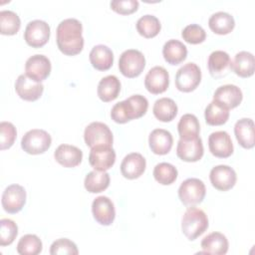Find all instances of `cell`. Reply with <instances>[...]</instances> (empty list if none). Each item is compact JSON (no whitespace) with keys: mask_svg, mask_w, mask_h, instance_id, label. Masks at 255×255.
<instances>
[{"mask_svg":"<svg viewBox=\"0 0 255 255\" xmlns=\"http://www.w3.org/2000/svg\"><path fill=\"white\" fill-rule=\"evenodd\" d=\"M183 40L189 44H200L206 38L205 30L198 24L187 25L181 32Z\"/></svg>","mask_w":255,"mask_h":255,"instance_id":"ab89813d","label":"cell"},{"mask_svg":"<svg viewBox=\"0 0 255 255\" xmlns=\"http://www.w3.org/2000/svg\"><path fill=\"white\" fill-rule=\"evenodd\" d=\"M145 67L143 54L135 49H128L122 53L119 59L120 72L127 78H135Z\"/></svg>","mask_w":255,"mask_h":255,"instance_id":"5b68a950","label":"cell"},{"mask_svg":"<svg viewBox=\"0 0 255 255\" xmlns=\"http://www.w3.org/2000/svg\"><path fill=\"white\" fill-rule=\"evenodd\" d=\"M145 158L138 152L127 154L121 163V172L128 179L138 178L145 170Z\"/></svg>","mask_w":255,"mask_h":255,"instance_id":"44dd1931","label":"cell"},{"mask_svg":"<svg viewBox=\"0 0 255 255\" xmlns=\"http://www.w3.org/2000/svg\"><path fill=\"white\" fill-rule=\"evenodd\" d=\"M138 1L136 0H113L110 3L111 8L122 15H128L135 12L138 8Z\"/></svg>","mask_w":255,"mask_h":255,"instance_id":"7bdbcfd3","label":"cell"},{"mask_svg":"<svg viewBox=\"0 0 255 255\" xmlns=\"http://www.w3.org/2000/svg\"><path fill=\"white\" fill-rule=\"evenodd\" d=\"M169 85L168 72L161 66L151 68L144 78V87L146 90L153 94L158 95L165 92Z\"/></svg>","mask_w":255,"mask_h":255,"instance_id":"2e32d148","label":"cell"},{"mask_svg":"<svg viewBox=\"0 0 255 255\" xmlns=\"http://www.w3.org/2000/svg\"><path fill=\"white\" fill-rule=\"evenodd\" d=\"M234 133L238 143L244 148H252L255 145L254 123L249 118H243L236 122Z\"/></svg>","mask_w":255,"mask_h":255,"instance_id":"cb8c5ba5","label":"cell"},{"mask_svg":"<svg viewBox=\"0 0 255 255\" xmlns=\"http://www.w3.org/2000/svg\"><path fill=\"white\" fill-rule=\"evenodd\" d=\"M54 157L56 161L64 167H75L81 163L83 152L75 145L63 143L56 148Z\"/></svg>","mask_w":255,"mask_h":255,"instance_id":"603a6c76","label":"cell"},{"mask_svg":"<svg viewBox=\"0 0 255 255\" xmlns=\"http://www.w3.org/2000/svg\"><path fill=\"white\" fill-rule=\"evenodd\" d=\"M26 190L19 184H11L2 193L1 203L3 209L11 214L22 210L26 203Z\"/></svg>","mask_w":255,"mask_h":255,"instance_id":"30bf717a","label":"cell"},{"mask_svg":"<svg viewBox=\"0 0 255 255\" xmlns=\"http://www.w3.org/2000/svg\"><path fill=\"white\" fill-rule=\"evenodd\" d=\"M242 91L235 85L220 86L213 94V101L221 104L228 110L238 107L242 102Z\"/></svg>","mask_w":255,"mask_h":255,"instance_id":"d6986e66","label":"cell"},{"mask_svg":"<svg viewBox=\"0 0 255 255\" xmlns=\"http://www.w3.org/2000/svg\"><path fill=\"white\" fill-rule=\"evenodd\" d=\"M148 143L154 154L164 155L170 151L173 143V137L168 130L164 128H155L149 133Z\"/></svg>","mask_w":255,"mask_h":255,"instance_id":"7402d4cb","label":"cell"},{"mask_svg":"<svg viewBox=\"0 0 255 255\" xmlns=\"http://www.w3.org/2000/svg\"><path fill=\"white\" fill-rule=\"evenodd\" d=\"M52 143L51 135L44 129L28 130L21 139L22 149L29 154H41L49 149Z\"/></svg>","mask_w":255,"mask_h":255,"instance_id":"277c9868","label":"cell"},{"mask_svg":"<svg viewBox=\"0 0 255 255\" xmlns=\"http://www.w3.org/2000/svg\"><path fill=\"white\" fill-rule=\"evenodd\" d=\"M208 147L214 156L220 158L229 157L234 149L230 135L224 130L210 133L208 137Z\"/></svg>","mask_w":255,"mask_h":255,"instance_id":"ac0fdd59","label":"cell"},{"mask_svg":"<svg viewBox=\"0 0 255 255\" xmlns=\"http://www.w3.org/2000/svg\"><path fill=\"white\" fill-rule=\"evenodd\" d=\"M205 122L209 126H221L229 119V110L221 104L212 101L204 111Z\"/></svg>","mask_w":255,"mask_h":255,"instance_id":"836d02e7","label":"cell"},{"mask_svg":"<svg viewBox=\"0 0 255 255\" xmlns=\"http://www.w3.org/2000/svg\"><path fill=\"white\" fill-rule=\"evenodd\" d=\"M208 228V217L205 212L197 207H189L181 219V230L189 240H195Z\"/></svg>","mask_w":255,"mask_h":255,"instance_id":"3957f363","label":"cell"},{"mask_svg":"<svg viewBox=\"0 0 255 255\" xmlns=\"http://www.w3.org/2000/svg\"><path fill=\"white\" fill-rule=\"evenodd\" d=\"M21 27L19 16L11 10L0 12V32L3 35H15Z\"/></svg>","mask_w":255,"mask_h":255,"instance_id":"74e56055","label":"cell"},{"mask_svg":"<svg viewBox=\"0 0 255 255\" xmlns=\"http://www.w3.org/2000/svg\"><path fill=\"white\" fill-rule=\"evenodd\" d=\"M209 179L213 187L220 191H227L231 189L237 180L235 170L229 165L219 164L210 170Z\"/></svg>","mask_w":255,"mask_h":255,"instance_id":"8fae6325","label":"cell"},{"mask_svg":"<svg viewBox=\"0 0 255 255\" xmlns=\"http://www.w3.org/2000/svg\"><path fill=\"white\" fill-rule=\"evenodd\" d=\"M204 148L201 138L198 136L191 139L180 138L176 146L177 156L186 162H195L203 156Z\"/></svg>","mask_w":255,"mask_h":255,"instance_id":"9a60e30c","label":"cell"},{"mask_svg":"<svg viewBox=\"0 0 255 255\" xmlns=\"http://www.w3.org/2000/svg\"><path fill=\"white\" fill-rule=\"evenodd\" d=\"M92 66L99 71L109 70L114 63L113 51L106 45H96L89 55Z\"/></svg>","mask_w":255,"mask_h":255,"instance_id":"484cf974","label":"cell"},{"mask_svg":"<svg viewBox=\"0 0 255 255\" xmlns=\"http://www.w3.org/2000/svg\"><path fill=\"white\" fill-rule=\"evenodd\" d=\"M201 248L203 253L224 255L228 251V240L225 235L220 232H212L201 240Z\"/></svg>","mask_w":255,"mask_h":255,"instance_id":"d4e9b609","label":"cell"},{"mask_svg":"<svg viewBox=\"0 0 255 255\" xmlns=\"http://www.w3.org/2000/svg\"><path fill=\"white\" fill-rule=\"evenodd\" d=\"M84 139L91 148L97 145H113L114 136L110 128L101 122H93L84 131Z\"/></svg>","mask_w":255,"mask_h":255,"instance_id":"ba28073f","label":"cell"},{"mask_svg":"<svg viewBox=\"0 0 255 255\" xmlns=\"http://www.w3.org/2000/svg\"><path fill=\"white\" fill-rule=\"evenodd\" d=\"M162 55L164 60L170 65H178L186 59L187 48L186 46L175 39L165 42L162 48Z\"/></svg>","mask_w":255,"mask_h":255,"instance_id":"f1b7e54d","label":"cell"},{"mask_svg":"<svg viewBox=\"0 0 255 255\" xmlns=\"http://www.w3.org/2000/svg\"><path fill=\"white\" fill-rule=\"evenodd\" d=\"M120 92H121V82L114 75L106 76L99 82L97 94H98V97L105 103L116 100Z\"/></svg>","mask_w":255,"mask_h":255,"instance_id":"4316f807","label":"cell"},{"mask_svg":"<svg viewBox=\"0 0 255 255\" xmlns=\"http://www.w3.org/2000/svg\"><path fill=\"white\" fill-rule=\"evenodd\" d=\"M201 81L200 68L195 63H187L180 67L175 75V87L178 91L189 93L194 91Z\"/></svg>","mask_w":255,"mask_h":255,"instance_id":"52a82bcc","label":"cell"},{"mask_svg":"<svg viewBox=\"0 0 255 255\" xmlns=\"http://www.w3.org/2000/svg\"><path fill=\"white\" fill-rule=\"evenodd\" d=\"M177 110V105L172 99L160 98L154 102L152 113L158 121L167 123L176 117Z\"/></svg>","mask_w":255,"mask_h":255,"instance_id":"4dcf8cb0","label":"cell"},{"mask_svg":"<svg viewBox=\"0 0 255 255\" xmlns=\"http://www.w3.org/2000/svg\"><path fill=\"white\" fill-rule=\"evenodd\" d=\"M234 73L241 78H249L254 74L255 60L252 53L247 51L238 52L231 64Z\"/></svg>","mask_w":255,"mask_h":255,"instance_id":"83f0119b","label":"cell"},{"mask_svg":"<svg viewBox=\"0 0 255 255\" xmlns=\"http://www.w3.org/2000/svg\"><path fill=\"white\" fill-rule=\"evenodd\" d=\"M177 174L176 167L168 162H159L153 168L154 179L162 185L173 183L177 178Z\"/></svg>","mask_w":255,"mask_h":255,"instance_id":"d590c367","label":"cell"},{"mask_svg":"<svg viewBox=\"0 0 255 255\" xmlns=\"http://www.w3.org/2000/svg\"><path fill=\"white\" fill-rule=\"evenodd\" d=\"M208 26L215 34L226 35L234 29L235 21L233 16H231L229 13L219 11L210 16Z\"/></svg>","mask_w":255,"mask_h":255,"instance_id":"f546056e","label":"cell"},{"mask_svg":"<svg viewBox=\"0 0 255 255\" xmlns=\"http://www.w3.org/2000/svg\"><path fill=\"white\" fill-rule=\"evenodd\" d=\"M18 234L17 224L8 218L0 220V245L7 246L13 243Z\"/></svg>","mask_w":255,"mask_h":255,"instance_id":"f35d334b","label":"cell"},{"mask_svg":"<svg viewBox=\"0 0 255 255\" xmlns=\"http://www.w3.org/2000/svg\"><path fill=\"white\" fill-rule=\"evenodd\" d=\"M42 248V241L35 234H26L22 236L17 244V252L21 255H37L41 253Z\"/></svg>","mask_w":255,"mask_h":255,"instance_id":"8d00e7d4","label":"cell"},{"mask_svg":"<svg viewBox=\"0 0 255 255\" xmlns=\"http://www.w3.org/2000/svg\"><path fill=\"white\" fill-rule=\"evenodd\" d=\"M15 91L24 101L34 102L41 98L44 86L30 79L26 74L20 75L15 82Z\"/></svg>","mask_w":255,"mask_h":255,"instance_id":"e0dca14e","label":"cell"},{"mask_svg":"<svg viewBox=\"0 0 255 255\" xmlns=\"http://www.w3.org/2000/svg\"><path fill=\"white\" fill-rule=\"evenodd\" d=\"M205 194V184L202 180L195 177L185 179L178 188V197L184 205L193 206L201 203Z\"/></svg>","mask_w":255,"mask_h":255,"instance_id":"8992f818","label":"cell"},{"mask_svg":"<svg viewBox=\"0 0 255 255\" xmlns=\"http://www.w3.org/2000/svg\"><path fill=\"white\" fill-rule=\"evenodd\" d=\"M84 185L91 193L102 192L110 185V174L106 171L93 170L86 175Z\"/></svg>","mask_w":255,"mask_h":255,"instance_id":"d6a6232c","label":"cell"},{"mask_svg":"<svg viewBox=\"0 0 255 255\" xmlns=\"http://www.w3.org/2000/svg\"><path fill=\"white\" fill-rule=\"evenodd\" d=\"M231 64L232 61L228 53L221 50L213 51L207 61L208 71L213 78L225 77L232 70Z\"/></svg>","mask_w":255,"mask_h":255,"instance_id":"ffe728a7","label":"cell"},{"mask_svg":"<svg viewBox=\"0 0 255 255\" xmlns=\"http://www.w3.org/2000/svg\"><path fill=\"white\" fill-rule=\"evenodd\" d=\"M177 130L180 138L191 139L198 137L200 125L197 118L192 114L183 115L177 124Z\"/></svg>","mask_w":255,"mask_h":255,"instance_id":"1f68e13d","label":"cell"},{"mask_svg":"<svg viewBox=\"0 0 255 255\" xmlns=\"http://www.w3.org/2000/svg\"><path fill=\"white\" fill-rule=\"evenodd\" d=\"M148 108V101L141 95H133L125 101L117 103L111 111V118L118 124H126L141 118Z\"/></svg>","mask_w":255,"mask_h":255,"instance_id":"7a4b0ae2","label":"cell"},{"mask_svg":"<svg viewBox=\"0 0 255 255\" xmlns=\"http://www.w3.org/2000/svg\"><path fill=\"white\" fill-rule=\"evenodd\" d=\"M135 27L138 34L147 39L155 37L161 29L159 20L155 16L149 14L141 16L137 20Z\"/></svg>","mask_w":255,"mask_h":255,"instance_id":"e575fe53","label":"cell"},{"mask_svg":"<svg viewBox=\"0 0 255 255\" xmlns=\"http://www.w3.org/2000/svg\"><path fill=\"white\" fill-rule=\"evenodd\" d=\"M82 23L75 18H68L60 22L57 27V45L59 50L67 56H75L84 48Z\"/></svg>","mask_w":255,"mask_h":255,"instance_id":"6da1fadb","label":"cell"},{"mask_svg":"<svg viewBox=\"0 0 255 255\" xmlns=\"http://www.w3.org/2000/svg\"><path fill=\"white\" fill-rule=\"evenodd\" d=\"M116 161V151L110 145H97L91 148L89 162L98 171L110 169Z\"/></svg>","mask_w":255,"mask_h":255,"instance_id":"7c38bea8","label":"cell"},{"mask_svg":"<svg viewBox=\"0 0 255 255\" xmlns=\"http://www.w3.org/2000/svg\"><path fill=\"white\" fill-rule=\"evenodd\" d=\"M51 62L50 60L40 54L31 56L25 64L26 75L37 83H41L46 80L51 73Z\"/></svg>","mask_w":255,"mask_h":255,"instance_id":"4fadbf2b","label":"cell"},{"mask_svg":"<svg viewBox=\"0 0 255 255\" xmlns=\"http://www.w3.org/2000/svg\"><path fill=\"white\" fill-rule=\"evenodd\" d=\"M0 131V148L3 150L11 147L17 136V130L14 125L10 122H1Z\"/></svg>","mask_w":255,"mask_h":255,"instance_id":"60d3db41","label":"cell"},{"mask_svg":"<svg viewBox=\"0 0 255 255\" xmlns=\"http://www.w3.org/2000/svg\"><path fill=\"white\" fill-rule=\"evenodd\" d=\"M79 253L77 245L68 238H60L54 241L50 247V254H74Z\"/></svg>","mask_w":255,"mask_h":255,"instance_id":"b9f144b4","label":"cell"},{"mask_svg":"<svg viewBox=\"0 0 255 255\" xmlns=\"http://www.w3.org/2000/svg\"><path fill=\"white\" fill-rule=\"evenodd\" d=\"M51 29L43 20L30 21L24 32V40L32 48H41L47 44L50 38Z\"/></svg>","mask_w":255,"mask_h":255,"instance_id":"9c48e42d","label":"cell"},{"mask_svg":"<svg viewBox=\"0 0 255 255\" xmlns=\"http://www.w3.org/2000/svg\"><path fill=\"white\" fill-rule=\"evenodd\" d=\"M92 213L98 223L109 226L116 218L114 202L108 196H98L92 203Z\"/></svg>","mask_w":255,"mask_h":255,"instance_id":"5bb4252c","label":"cell"}]
</instances>
